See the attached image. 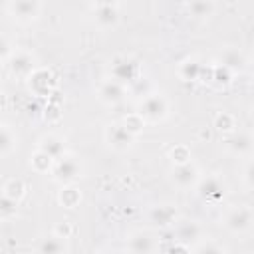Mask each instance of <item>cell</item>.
I'll return each mask as SVG.
<instances>
[{"label": "cell", "mask_w": 254, "mask_h": 254, "mask_svg": "<svg viewBox=\"0 0 254 254\" xmlns=\"http://www.w3.org/2000/svg\"><path fill=\"white\" fill-rule=\"evenodd\" d=\"M139 67L133 60H121L113 65V77L119 81H137Z\"/></svg>", "instance_id": "7"}, {"label": "cell", "mask_w": 254, "mask_h": 254, "mask_svg": "<svg viewBox=\"0 0 254 254\" xmlns=\"http://www.w3.org/2000/svg\"><path fill=\"white\" fill-rule=\"evenodd\" d=\"M214 127H216L218 131H222V133H226V131H232V129H234V117H232L230 113L222 111V113H218V115H216Z\"/></svg>", "instance_id": "23"}, {"label": "cell", "mask_w": 254, "mask_h": 254, "mask_svg": "<svg viewBox=\"0 0 254 254\" xmlns=\"http://www.w3.org/2000/svg\"><path fill=\"white\" fill-rule=\"evenodd\" d=\"M38 250H40L42 254H58V252H64L65 246H64V242L60 240V236H54V238H46V240L40 244Z\"/></svg>", "instance_id": "18"}, {"label": "cell", "mask_w": 254, "mask_h": 254, "mask_svg": "<svg viewBox=\"0 0 254 254\" xmlns=\"http://www.w3.org/2000/svg\"><path fill=\"white\" fill-rule=\"evenodd\" d=\"M0 204H2V206H0L2 216H10L12 212H16V200H14V198L2 194V202H0Z\"/></svg>", "instance_id": "28"}, {"label": "cell", "mask_w": 254, "mask_h": 254, "mask_svg": "<svg viewBox=\"0 0 254 254\" xmlns=\"http://www.w3.org/2000/svg\"><path fill=\"white\" fill-rule=\"evenodd\" d=\"M222 185L218 183V179L214 177H208L204 179L200 185H198V194L204 198V200H214V198H220L222 196Z\"/></svg>", "instance_id": "8"}, {"label": "cell", "mask_w": 254, "mask_h": 254, "mask_svg": "<svg viewBox=\"0 0 254 254\" xmlns=\"http://www.w3.org/2000/svg\"><path fill=\"white\" fill-rule=\"evenodd\" d=\"M10 10L18 20H34L38 16L40 6L36 0H12Z\"/></svg>", "instance_id": "6"}, {"label": "cell", "mask_w": 254, "mask_h": 254, "mask_svg": "<svg viewBox=\"0 0 254 254\" xmlns=\"http://www.w3.org/2000/svg\"><path fill=\"white\" fill-rule=\"evenodd\" d=\"M228 147L234 151V153H246L250 149V137L244 135V133H238L234 135L230 141H228Z\"/></svg>", "instance_id": "21"}, {"label": "cell", "mask_w": 254, "mask_h": 254, "mask_svg": "<svg viewBox=\"0 0 254 254\" xmlns=\"http://www.w3.org/2000/svg\"><path fill=\"white\" fill-rule=\"evenodd\" d=\"M52 161H54V157H50L46 151H38L34 157H32V167L36 169V171H40V173H44V171H48L50 167H52Z\"/></svg>", "instance_id": "19"}, {"label": "cell", "mask_w": 254, "mask_h": 254, "mask_svg": "<svg viewBox=\"0 0 254 254\" xmlns=\"http://www.w3.org/2000/svg\"><path fill=\"white\" fill-rule=\"evenodd\" d=\"M181 75L185 79H196L200 75V65L196 62H187L183 64V69H181Z\"/></svg>", "instance_id": "26"}, {"label": "cell", "mask_w": 254, "mask_h": 254, "mask_svg": "<svg viewBox=\"0 0 254 254\" xmlns=\"http://www.w3.org/2000/svg\"><path fill=\"white\" fill-rule=\"evenodd\" d=\"M34 67V60L28 54H16L12 58V71L16 75H28Z\"/></svg>", "instance_id": "14"}, {"label": "cell", "mask_w": 254, "mask_h": 254, "mask_svg": "<svg viewBox=\"0 0 254 254\" xmlns=\"http://www.w3.org/2000/svg\"><path fill=\"white\" fill-rule=\"evenodd\" d=\"M107 141L115 149H127L133 141V133L125 125H111L107 129Z\"/></svg>", "instance_id": "3"}, {"label": "cell", "mask_w": 254, "mask_h": 254, "mask_svg": "<svg viewBox=\"0 0 254 254\" xmlns=\"http://www.w3.org/2000/svg\"><path fill=\"white\" fill-rule=\"evenodd\" d=\"M220 65L228 67V69H234V71H240L244 67V56L236 50H226L222 56H220Z\"/></svg>", "instance_id": "13"}, {"label": "cell", "mask_w": 254, "mask_h": 254, "mask_svg": "<svg viewBox=\"0 0 254 254\" xmlns=\"http://www.w3.org/2000/svg\"><path fill=\"white\" fill-rule=\"evenodd\" d=\"M246 181L254 187V163H252V165H248V169H246Z\"/></svg>", "instance_id": "32"}, {"label": "cell", "mask_w": 254, "mask_h": 254, "mask_svg": "<svg viewBox=\"0 0 254 254\" xmlns=\"http://www.w3.org/2000/svg\"><path fill=\"white\" fill-rule=\"evenodd\" d=\"M139 113L143 117H149V119H161L167 113V101L161 95H149L141 103V111Z\"/></svg>", "instance_id": "2"}, {"label": "cell", "mask_w": 254, "mask_h": 254, "mask_svg": "<svg viewBox=\"0 0 254 254\" xmlns=\"http://www.w3.org/2000/svg\"><path fill=\"white\" fill-rule=\"evenodd\" d=\"M133 135H137L141 129H143V115L141 113H131L125 117V123H123Z\"/></svg>", "instance_id": "24"}, {"label": "cell", "mask_w": 254, "mask_h": 254, "mask_svg": "<svg viewBox=\"0 0 254 254\" xmlns=\"http://www.w3.org/2000/svg\"><path fill=\"white\" fill-rule=\"evenodd\" d=\"M12 147H14V137H12L10 129L4 125V127H2V135H0V153H2V155H8Z\"/></svg>", "instance_id": "25"}, {"label": "cell", "mask_w": 254, "mask_h": 254, "mask_svg": "<svg viewBox=\"0 0 254 254\" xmlns=\"http://www.w3.org/2000/svg\"><path fill=\"white\" fill-rule=\"evenodd\" d=\"M79 177V165L71 157H62L54 167V179L60 183H71Z\"/></svg>", "instance_id": "1"}, {"label": "cell", "mask_w": 254, "mask_h": 254, "mask_svg": "<svg viewBox=\"0 0 254 254\" xmlns=\"http://www.w3.org/2000/svg\"><path fill=\"white\" fill-rule=\"evenodd\" d=\"M171 159H173L177 165H181V163H189L190 153H189V149H187L185 145H177V147L171 151Z\"/></svg>", "instance_id": "27"}, {"label": "cell", "mask_w": 254, "mask_h": 254, "mask_svg": "<svg viewBox=\"0 0 254 254\" xmlns=\"http://www.w3.org/2000/svg\"><path fill=\"white\" fill-rule=\"evenodd\" d=\"M40 149L46 151V153H48L50 157H54V159H62V157H64V141H60V139L54 137V135L44 137Z\"/></svg>", "instance_id": "12"}, {"label": "cell", "mask_w": 254, "mask_h": 254, "mask_svg": "<svg viewBox=\"0 0 254 254\" xmlns=\"http://www.w3.org/2000/svg\"><path fill=\"white\" fill-rule=\"evenodd\" d=\"M97 2V6H115L119 0H95Z\"/></svg>", "instance_id": "33"}, {"label": "cell", "mask_w": 254, "mask_h": 254, "mask_svg": "<svg viewBox=\"0 0 254 254\" xmlns=\"http://www.w3.org/2000/svg\"><path fill=\"white\" fill-rule=\"evenodd\" d=\"M189 12L196 18H204L212 14V2L210 0H190L189 4Z\"/></svg>", "instance_id": "16"}, {"label": "cell", "mask_w": 254, "mask_h": 254, "mask_svg": "<svg viewBox=\"0 0 254 254\" xmlns=\"http://www.w3.org/2000/svg\"><path fill=\"white\" fill-rule=\"evenodd\" d=\"M250 222H252V216H250V210L248 208H234V210L228 212V216L224 220L226 228H230L234 232H240V230L248 228Z\"/></svg>", "instance_id": "5"}, {"label": "cell", "mask_w": 254, "mask_h": 254, "mask_svg": "<svg viewBox=\"0 0 254 254\" xmlns=\"http://www.w3.org/2000/svg\"><path fill=\"white\" fill-rule=\"evenodd\" d=\"M228 67H224V65H220V67H216V71H214V79L216 81H220V83H228Z\"/></svg>", "instance_id": "29"}, {"label": "cell", "mask_w": 254, "mask_h": 254, "mask_svg": "<svg viewBox=\"0 0 254 254\" xmlns=\"http://www.w3.org/2000/svg\"><path fill=\"white\" fill-rule=\"evenodd\" d=\"M99 95L105 103H119L123 99V87L117 81H105L99 89Z\"/></svg>", "instance_id": "10"}, {"label": "cell", "mask_w": 254, "mask_h": 254, "mask_svg": "<svg viewBox=\"0 0 254 254\" xmlns=\"http://www.w3.org/2000/svg\"><path fill=\"white\" fill-rule=\"evenodd\" d=\"M196 179H198V171L190 163H181L173 169V181L179 187H190L192 183H196Z\"/></svg>", "instance_id": "4"}, {"label": "cell", "mask_w": 254, "mask_h": 254, "mask_svg": "<svg viewBox=\"0 0 254 254\" xmlns=\"http://www.w3.org/2000/svg\"><path fill=\"white\" fill-rule=\"evenodd\" d=\"M69 234H71V228H69L67 222H60V224L56 226V236H60V238H69Z\"/></svg>", "instance_id": "30"}, {"label": "cell", "mask_w": 254, "mask_h": 254, "mask_svg": "<svg viewBox=\"0 0 254 254\" xmlns=\"http://www.w3.org/2000/svg\"><path fill=\"white\" fill-rule=\"evenodd\" d=\"M24 183L20 181V179H10L6 185H4V194L6 196H10V198H14V200H18L22 194H24Z\"/></svg>", "instance_id": "20"}, {"label": "cell", "mask_w": 254, "mask_h": 254, "mask_svg": "<svg viewBox=\"0 0 254 254\" xmlns=\"http://www.w3.org/2000/svg\"><path fill=\"white\" fill-rule=\"evenodd\" d=\"M196 252H220V246H212V244H200V246H196Z\"/></svg>", "instance_id": "31"}, {"label": "cell", "mask_w": 254, "mask_h": 254, "mask_svg": "<svg viewBox=\"0 0 254 254\" xmlns=\"http://www.w3.org/2000/svg\"><path fill=\"white\" fill-rule=\"evenodd\" d=\"M95 20H97L101 26H111V24H115V22H117V10H115V6H97Z\"/></svg>", "instance_id": "15"}, {"label": "cell", "mask_w": 254, "mask_h": 254, "mask_svg": "<svg viewBox=\"0 0 254 254\" xmlns=\"http://www.w3.org/2000/svg\"><path fill=\"white\" fill-rule=\"evenodd\" d=\"M129 250L131 252H143V254H147V252H153L155 250V244H153V238H149L147 234H143V232H139V234H135L131 240H129Z\"/></svg>", "instance_id": "11"}, {"label": "cell", "mask_w": 254, "mask_h": 254, "mask_svg": "<svg viewBox=\"0 0 254 254\" xmlns=\"http://www.w3.org/2000/svg\"><path fill=\"white\" fill-rule=\"evenodd\" d=\"M177 236L179 240H192V238H198V226L194 222H183L179 228H177Z\"/></svg>", "instance_id": "22"}, {"label": "cell", "mask_w": 254, "mask_h": 254, "mask_svg": "<svg viewBox=\"0 0 254 254\" xmlns=\"http://www.w3.org/2000/svg\"><path fill=\"white\" fill-rule=\"evenodd\" d=\"M149 216H151V222H153L155 226L165 228V226L173 224V220L177 218V212H175V208H171V206H155Z\"/></svg>", "instance_id": "9"}, {"label": "cell", "mask_w": 254, "mask_h": 254, "mask_svg": "<svg viewBox=\"0 0 254 254\" xmlns=\"http://www.w3.org/2000/svg\"><path fill=\"white\" fill-rule=\"evenodd\" d=\"M79 198H81V194H79V190L73 189V187H67V189H64V190L60 192V202H62L64 206H67V208L77 206Z\"/></svg>", "instance_id": "17"}]
</instances>
